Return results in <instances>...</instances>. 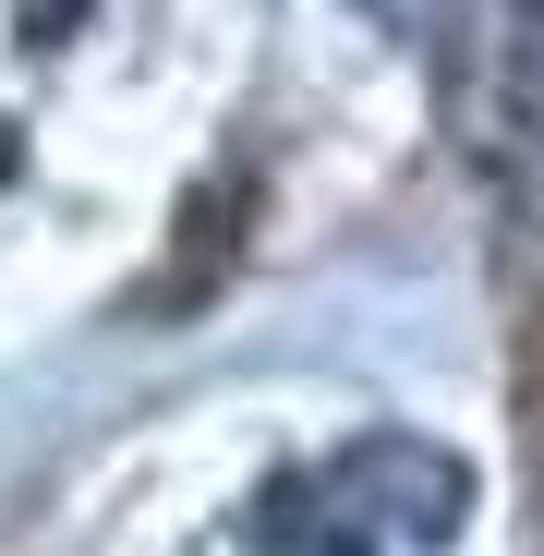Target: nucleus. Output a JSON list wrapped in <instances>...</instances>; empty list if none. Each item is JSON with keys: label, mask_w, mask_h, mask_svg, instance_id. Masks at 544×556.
Listing matches in <instances>:
<instances>
[{"label": "nucleus", "mask_w": 544, "mask_h": 556, "mask_svg": "<svg viewBox=\"0 0 544 556\" xmlns=\"http://www.w3.org/2000/svg\"><path fill=\"white\" fill-rule=\"evenodd\" d=\"M339 472V496L376 520V532H400V544H447L460 532V459H435V447H412V435H363L351 459H327Z\"/></svg>", "instance_id": "f257e3e1"}, {"label": "nucleus", "mask_w": 544, "mask_h": 556, "mask_svg": "<svg viewBox=\"0 0 544 556\" xmlns=\"http://www.w3.org/2000/svg\"><path fill=\"white\" fill-rule=\"evenodd\" d=\"M254 556H376V520L339 496V472H279L254 496Z\"/></svg>", "instance_id": "f03ea898"}, {"label": "nucleus", "mask_w": 544, "mask_h": 556, "mask_svg": "<svg viewBox=\"0 0 544 556\" xmlns=\"http://www.w3.org/2000/svg\"><path fill=\"white\" fill-rule=\"evenodd\" d=\"M13 157H25V146H13V122H0V181H13Z\"/></svg>", "instance_id": "7ed1b4c3"}]
</instances>
